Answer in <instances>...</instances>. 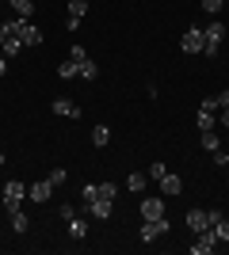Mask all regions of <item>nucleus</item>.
<instances>
[{"label": "nucleus", "instance_id": "29", "mask_svg": "<svg viewBox=\"0 0 229 255\" xmlns=\"http://www.w3.org/2000/svg\"><path fill=\"white\" fill-rule=\"evenodd\" d=\"M199 4H203V8H207L210 15H218V11L226 8V0H199Z\"/></svg>", "mask_w": 229, "mask_h": 255}, {"label": "nucleus", "instance_id": "10", "mask_svg": "<svg viewBox=\"0 0 229 255\" xmlns=\"http://www.w3.org/2000/svg\"><path fill=\"white\" fill-rule=\"evenodd\" d=\"M187 229H191V233H207L210 229V213L207 210H191L187 213Z\"/></svg>", "mask_w": 229, "mask_h": 255}, {"label": "nucleus", "instance_id": "5", "mask_svg": "<svg viewBox=\"0 0 229 255\" xmlns=\"http://www.w3.org/2000/svg\"><path fill=\"white\" fill-rule=\"evenodd\" d=\"M161 236H168V221H142V240L145 244H153V240H161Z\"/></svg>", "mask_w": 229, "mask_h": 255}, {"label": "nucleus", "instance_id": "12", "mask_svg": "<svg viewBox=\"0 0 229 255\" xmlns=\"http://www.w3.org/2000/svg\"><path fill=\"white\" fill-rule=\"evenodd\" d=\"M54 115H61V118H80V107H76L73 99H54Z\"/></svg>", "mask_w": 229, "mask_h": 255}, {"label": "nucleus", "instance_id": "3", "mask_svg": "<svg viewBox=\"0 0 229 255\" xmlns=\"http://www.w3.org/2000/svg\"><path fill=\"white\" fill-rule=\"evenodd\" d=\"M203 42H207L203 27H187L184 38H180V50H184V53H203Z\"/></svg>", "mask_w": 229, "mask_h": 255}, {"label": "nucleus", "instance_id": "20", "mask_svg": "<svg viewBox=\"0 0 229 255\" xmlns=\"http://www.w3.org/2000/svg\"><path fill=\"white\" fill-rule=\"evenodd\" d=\"M107 141H111V129L107 126H92V145H96V149H103Z\"/></svg>", "mask_w": 229, "mask_h": 255}, {"label": "nucleus", "instance_id": "22", "mask_svg": "<svg viewBox=\"0 0 229 255\" xmlns=\"http://www.w3.org/2000/svg\"><path fill=\"white\" fill-rule=\"evenodd\" d=\"M88 15V0H69V19H84Z\"/></svg>", "mask_w": 229, "mask_h": 255}, {"label": "nucleus", "instance_id": "31", "mask_svg": "<svg viewBox=\"0 0 229 255\" xmlns=\"http://www.w3.org/2000/svg\"><path fill=\"white\" fill-rule=\"evenodd\" d=\"M57 217H61V221H73V217H76V210H73V206H57Z\"/></svg>", "mask_w": 229, "mask_h": 255}, {"label": "nucleus", "instance_id": "32", "mask_svg": "<svg viewBox=\"0 0 229 255\" xmlns=\"http://www.w3.org/2000/svg\"><path fill=\"white\" fill-rule=\"evenodd\" d=\"M92 198H99V191H96V183H84V202H92Z\"/></svg>", "mask_w": 229, "mask_h": 255}, {"label": "nucleus", "instance_id": "2", "mask_svg": "<svg viewBox=\"0 0 229 255\" xmlns=\"http://www.w3.org/2000/svg\"><path fill=\"white\" fill-rule=\"evenodd\" d=\"M19 42L27 46V50H38V46H42V27H34L31 19H19Z\"/></svg>", "mask_w": 229, "mask_h": 255}, {"label": "nucleus", "instance_id": "1", "mask_svg": "<svg viewBox=\"0 0 229 255\" xmlns=\"http://www.w3.org/2000/svg\"><path fill=\"white\" fill-rule=\"evenodd\" d=\"M23 194H27V187L19 179H11V183H4V198L0 202L8 206V213H15V210H23Z\"/></svg>", "mask_w": 229, "mask_h": 255}, {"label": "nucleus", "instance_id": "11", "mask_svg": "<svg viewBox=\"0 0 229 255\" xmlns=\"http://www.w3.org/2000/svg\"><path fill=\"white\" fill-rule=\"evenodd\" d=\"M210 229H214V236H218V244H222V240H229V221L222 217L218 210H210Z\"/></svg>", "mask_w": 229, "mask_h": 255}, {"label": "nucleus", "instance_id": "21", "mask_svg": "<svg viewBox=\"0 0 229 255\" xmlns=\"http://www.w3.org/2000/svg\"><path fill=\"white\" fill-rule=\"evenodd\" d=\"M11 229H15V233H27V229H31V217H27L23 210H15L11 213Z\"/></svg>", "mask_w": 229, "mask_h": 255}, {"label": "nucleus", "instance_id": "33", "mask_svg": "<svg viewBox=\"0 0 229 255\" xmlns=\"http://www.w3.org/2000/svg\"><path fill=\"white\" fill-rule=\"evenodd\" d=\"M214 164H218V168H226V164H229V152L218 149V152H214Z\"/></svg>", "mask_w": 229, "mask_h": 255}, {"label": "nucleus", "instance_id": "19", "mask_svg": "<svg viewBox=\"0 0 229 255\" xmlns=\"http://www.w3.org/2000/svg\"><path fill=\"white\" fill-rule=\"evenodd\" d=\"M8 4L15 8V15H19V19H31V15H34V4H31V0H8Z\"/></svg>", "mask_w": 229, "mask_h": 255}, {"label": "nucleus", "instance_id": "35", "mask_svg": "<svg viewBox=\"0 0 229 255\" xmlns=\"http://www.w3.org/2000/svg\"><path fill=\"white\" fill-rule=\"evenodd\" d=\"M214 99H218V111H222V107H229V92H218Z\"/></svg>", "mask_w": 229, "mask_h": 255}, {"label": "nucleus", "instance_id": "13", "mask_svg": "<svg viewBox=\"0 0 229 255\" xmlns=\"http://www.w3.org/2000/svg\"><path fill=\"white\" fill-rule=\"evenodd\" d=\"M76 73L84 76V80H99V65L92 61V57H80V61H76Z\"/></svg>", "mask_w": 229, "mask_h": 255}, {"label": "nucleus", "instance_id": "27", "mask_svg": "<svg viewBox=\"0 0 229 255\" xmlns=\"http://www.w3.org/2000/svg\"><path fill=\"white\" fill-rule=\"evenodd\" d=\"M69 233L73 236H88V225L80 221V217H73V221H69Z\"/></svg>", "mask_w": 229, "mask_h": 255}, {"label": "nucleus", "instance_id": "36", "mask_svg": "<svg viewBox=\"0 0 229 255\" xmlns=\"http://www.w3.org/2000/svg\"><path fill=\"white\" fill-rule=\"evenodd\" d=\"M4 73H8V57H0V80H4Z\"/></svg>", "mask_w": 229, "mask_h": 255}, {"label": "nucleus", "instance_id": "26", "mask_svg": "<svg viewBox=\"0 0 229 255\" xmlns=\"http://www.w3.org/2000/svg\"><path fill=\"white\" fill-rule=\"evenodd\" d=\"M96 191H99V198H111V202L119 198V191H115V183H96Z\"/></svg>", "mask_w": 229, "mask_h": 255}, {"label": "nucleus", "instance_id": "18", "mask_svg": "<svg viewBox=\"0 0 229 255\" xmlns=\"http://www.w3.org/2000/svg\"><path fill=\"white\" fill-rule=\"evenodd\" d=\"M226 31H229L226 23H222V19H214V23H210V27H207L203 34H207V38H214V42H226Z\"/></svg>", "mask_w": 229, "mask_h": 255}, {"label": "nucleus", "instance_id": "24", "mask_svg": "<svg viewBox=\"0 0 229 255\" xmlns=\"http://www.w3.org/2000/svg\"><path fill=\"white\" fill-rule=\"evenodd\" d=\"M15 31H19V15H15V19H8V23H0V42H4V38H11Z\"/></svg>", "mask_w": 229, "mask_h": 255}, {"label": "nucleus", "instance_id": "9", "mask_svg": "<svg viewBox=\"0 0 229 255\" xmlns=\"http://www.w3.org/2000/svg\"><path fill=\"white\" fill-rule=\"evenodd\" d=\"M50 191H54V183H50V179H38V183H31V187H27V198H31V202H46V198H50Z\"/></svg>", "mask_w": 229, "mask_h": 255}, {"label": "nucleus", "instance_id": "34", "mask_svg": "<svg viewBox=\"0 0 229 255\" xmlns=\"http://www.w3.org/2000/svg\"><path fill=\"white\" fill-rule=\"evenodd\" d=\"M218 126L229 129V107H222V111H218Z\"/></svg>", "mask_w": 229, "mask_h": 255}, {"label": "nucleus", "instance_id": "23", "mask_svg": "<svg viewBox=\"0 0 229 255\" xmlns=\"http://www.w3.org/2000/svg\"><path fill=\"white\" fill-rule=\"evenodd\" d=\"M57 76H61V80H73V76H80V73H76V61H73V57L57 65Z\"/></svg>", "mask_w": 229, "mask_h": 255}, {"label": "nucleus", "instance_id": "38", "mask_svg": "<svg viewBox=\"0 0 229 255\" xmlns=\"http://www.w3.org/2000/svg\"><path fill=\"white\" fill-rule=\"evenodd\" d=\"M0 198H4V187H0Z\"/></svg>", "mask_w": 229, "mask_h": 255}, {"label": "nucleus", "instance_id": "16", "mask_svg": "<svg viewBox=\"0 0 229 255\" xmlns=\"http://www.w3.org/2000/svg\"><path fill=\"white\" fill-rule=\"evenodd\" d=\"M218 149H222L218 129H203V152H218Z\"/></svg>", "mask_w": 229, "mask_h": 255}, {"label": "nucleus", "instance_id": "7", "mask_svg": "<svg viewBox=\"0 0 229 255\" xmlns=\"http://www.w3.org/2000/svg\"><path fill=\"white\" fill-rule=\"evenodd\" d=\"M157 183H161V194H164V198H176V194H184V179H180L176 171H168V175H164V179H157Z\"/></svg>", "mask_w": 229, "mask_h": 255}, {"label": "nucleus", "instance_id": "37", "mask_svg": "<svg viewBox=\"0 0 229 255\" xmlns=\"http://www.w3.org/2000/svg\"><path fill=\"white\" fill-rule=\"evenodd\" d=\"M4 160H8V156H4V149H0V168H4Z\"/></svg>", "mask_w": 229, "mask_h": 255}, {"label": "nucleus", "instance_id": "4", "mask_svg": "<svg viewBox=\"0 0 229 255\" xmlns=\"http://www.w3.org/2000/svg\"><path fill=\"white\" fill-rule=\"evenodd\" d=\"M84 210L96 217V221H107L111 213H115V202L111 198H92V202H84Z\"/></svg>", "mask_w": 229, "mask_h": 255}, {"label": "nucleus", "instance_id": "8", "mask_svg": "<svg viewBox=\"0 0 229 255\" xmlns=\"http://www.w3.org/2000/svg\"><path fill=\"white\" fill-rule=\"evenodd\" d=\"M214 248H218V236H214V229H207V233H199V240L191 244V252L195 255H210Z\"/></svg>", "mask_w": 229, "mask_h": 255}, {"label": "nucleus", "instance_id": "25", "mask_svg": "<svg viewBox=\"0 0 229 255\" xmlns=\"http://www.w3.org/2000/svg\"><path fill=\"white\" fill-rule=\"evenodd\" d=\"M164 175H168V164H164V160H153L149 164V179H164Z\"/></svg>", "mask_w": 229, "mask_h": 255}, {"label": "nucleus", "instance_id": "14", "mask_svg": "<svg viewBox=\"0 0 229 255\" xmlns=\"http://www.w3.org/2000/svg\"><path fill=\"white\" fill-rule=\"evenodd\" d=\"M195 122H199V129H218V115H214V111H207V107H199Z\"/></svg>", "mask_w": 229, "mask_h": 255}, {"label": "nucleus", "instance_id": "15", "mask_svg": "<svg viewBox=\"0 0 229 255\" xmlns=\"http://www.w3.org/2000/svg\"><path fill=\"white\" fill-rule=\"evenodd\" d=\"M145 183H149V175H142V171H130V175H126V191L142 194V191H145Z\"/></svg>", "mask_w": 229, "mask_h": 255}, {"label": "nucleus", "instance_id": "28", "mask_svg": "<svg viewBox=\"0 0 229 255\" xmlns=\"http://www.w3.org/2000/svg\"><path fill=\"white\" fill-rule=\"evenodd\" d=\"M203 53H207V57H218V53H222V42H214V38H207V42H203Z\"/></svg>", "mask_w": 229, "mask_h": 255}, {"label": "nucleus", "instance_id": "6", "mask_svg": "<svg viewBox=\"0 0 229 255\" xmlns=\"http://www.w3.org/2000/svg\"><path fill=\"white\" fill-rule=\"evenodd\" d=\"M164 217V198H142V221H161Z\"/></svg>", "mask_w": 229, "mask_h": 255}, {"label": "nucleus", "instance_id": "30", "mask_svg": "<svg viewBox=\"0 0 229 255\" xmlns=\"http://www.w3.org/2000/svg\"><path fill=\"white\" fill-rule=\"evenodd\" d=\"M65 175H69L65 168H54V171H50V175H46V179L54 183V187H61V183H65Z\"/></svg>", "mask_w": 229, "mask_h": 255}, {"label": "nucleus", "instance_id": "17", "mask_svg": "<svg viewBox=\"0 0 229 255\" xmlns=\"http://www.w3.org/2000/svg\"><path fill=\"white\" fill-rule=\"evenodd\" d=\"M0 50H4V57H19V53H23V42H19V34H11V38H4V42H0Z\"/></svg>", "mask_w": 229, "mask_h": 255}]
</instances>
